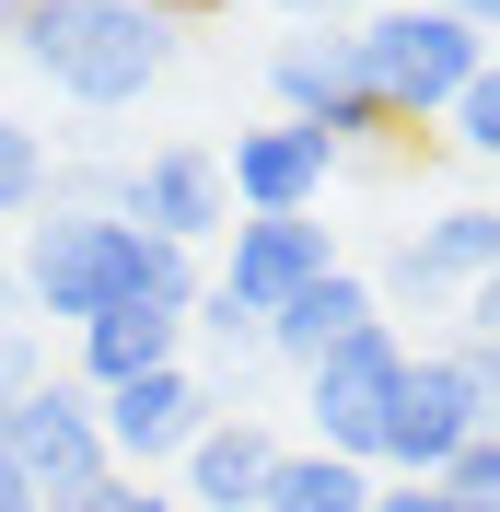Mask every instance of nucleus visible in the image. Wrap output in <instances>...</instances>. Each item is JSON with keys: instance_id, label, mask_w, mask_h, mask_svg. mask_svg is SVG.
<instances>
[{"instance_id": "nucleus-1", "label": "nucleus", "mask_w": 500, "mask_h": 512, "mask_svg": "<svg viewBox=\"0 0 500 512\" xmlns=\"http://www.w3.org/2000/svg\"><path fill=\"white\" fill-rule=\"evenodd\" d=\"M12 280H24V315L70 326V338L94 315H117V303H163V315H198V303H210L198 245H163V233H140L128 210H35Z\"/></svg>"}, {"instance_id": "nucleus-2", "label": "nucleus", "mask_w": 500, "mask_h": 512, "mask_svg": "<svg viewBox=\"0 0 500 512\" xmlns=\"http://www.w3.org/2000/svg\"><path fill=\"white\" fill-rule=\"evenodd\" d=\"M175 12H152V0H35L24 12V70L47 82L59 105H82V117H117V105H140L175 70Z\"/></svg>"}, {"instance_id": "nucleus-3", "label": "nucleus", "mask_w": 500, "mask_h": 512, "mask_svg": "<svg viewBox=\"0 0 500 512\" xmlns=\"http://www.w3.org/2000/svg\"><path fill=\"white\" fill-rule=\"evenodd\" d=\"M349 70L373 82V105L396 128H431V117H454V94L489 70V35H466L454 12H419V0H373V12L349 24Z\"/></svg>"}, {"instance_id": "nucleus-4", "label": "nucleus", "mask_w": 500, "mask_h": 512, "mask_svg": "<svg viewBox=\"0 0 500 512\" xmlns=\"http://www.w3.org/2000/svg\"><path fill=\"white\" fill-rule=\"evenodd\" d=\"M396 396H407V338L396 326H361L349 350H326L303 373V419H314V454H349L384 478V431H396Z\"/></svg>"}, {"instance_id": "nucleus-5", "label": "nucleus", "mask_w": 500, "mask_h": 512, "mask_svg": "<svg viewBox=\"0 0 500 512\" xmlns=\"http://www.w3.org/2000/svg\"><path fill=\"white\" fill-rule=\"evenodd\" d=\"M326 268H338V233L314 222V210H303V222H233V245H221L210 303H198V315H233V326H256V338H268V315H280V303H303Z\"/></svg>"}, {"instance_id": "nucleus-6", "label": "nucleus", "mask_w": 500, "mask_h": 512, "mask_svg": "<svg viewBox=\"0 0 500 512\" xmlns=\"http://www.w3.org/2000/svg\"><path fill=\"white\" fill-rule=\"evenodd\" d=\"M268 94H280V117L314 128L326 152H373V140H396V117L373 105V82L349 70V35H280V47H268Z\"/></svg>"}, {"instance_id": "nucleus-7", "label": "nucleus", "mask_w": 500, "mask_h": 512, "mask_svg": "<svg viewBox=\"0 0 500 512\" xmlns=\"http://www.w3.org/2000/svg\"><path fill=\"white\" fill-rule=\"evenodd\" d=\"M477 431H489V396H477L466 350H407V396H396V431H384V478H442Z\"/></svg>"}, {"instance_id": "nucleus-8", "label": "nucleus", "mask_w": 500, "mask_h": 512, "mask_svg": "<svg viewBox=\"0 0 500 512\" xmlns=\"http://www.w3.org/2000/svg\"><path fill=\"white\" fill-rule=\"evenodd\" d=\"M0 454L35 478V501H70V489H94V478H117L105 466V419H94V384H70V373H47L24 396V408L0 419Z\"/></svg>"}, {"instance_id": "nucleus-9", "label": "nucleus", "mask_w": 500, "mask_h": 512, "mask_svg": "<svg viewBox=\"0 0 500 512\" xmlns=\"http://www.w3.org/2000/svg\"><path fill=\"white\" fill-rule=\"evenodd\" d=\"M94 419H105V466H117V478H152V466H187V443L221 419V396L187 373V361H163V373L94 396Z\"/></svg>"}, {"instance_id": "nucleus-10", "label": "nucleus", "mask_w": 500, "mask_h": 512, "mask_svg": "<svg viewBox=\"0 0 500 512\" xmlns=\"http://www.w3.org/2000/svg\"><path fill=\"white\" fill-rule=\"evenodd\" d=\"M117 210L140 233H163V245H210V233H233V187H221V152L210 140H163V152H140L117 175Z\"/></svg>"}, {"instance_id": "nucleus-11", "label": "nucleus", "mask_w": 500, "mask_h": 512, "mask_svg": "<svg viewBox=\"0 0 500 512\" xmlns=\"http://www.w3.org/2000/svg\"><path fill=\"white\" fill-rule=\"evenodd\" d=\"M326 175H338V152H326L314 128H291V117L245 128V140L221 152V187H233V210H245V222H303L314 198H326Z\"/></svg>"}, {"instance_id": "nucleus-12", "label": "nucleus", "mask_w": 500, "mask_h": 512, "mask_svg": "<svg viewBox=\"0 0 500 512\" xmlns=\"http://www.w3.org/2000/svg\"><path fill=\"white\" fill-rule=\"evenodd\" d=\"M280 454H291L280 431H256L245 408H221L210 431L187 443V489H175V501H187V512H256L268 478H280Z\"/></svg>"}, {"instance_id": "nucleus-13", "label": "nucleus", "mask_w": 500, "mask_h": 512, "mask_svg": "<svg viewBox=\"0 0 500 512\" xmlns=\"http://www.w3.org/2000/svg\"><path fill=\"white\" fill-rule=\"evenodd\" d=\"M361 326H384V303H373V280H361V268L338 256V268H326V280H314L303 303H280V315H268V361L314 373V361H326V350H349Z\"/></svg>"}, {"instance_id": "nucleus-14", "label": "nucleus", "mask_w": 500, "mask_h": 512, "mask_svg": "<svg viewBox=\"0 0 500 512\" xmlns=\"http://www.w3.org/2000/svg\"><path fill=\"white\" fill-rule=\"evenodd\" d=\"M163 361H187V315H163V303H117V315L82 326V361H70V384L117 396V384L163 373Z\"/></svg>"}, {"instance_id": "nucleus-15", "label": "nucleus", "mask_w": 500, "mask_h": 512, "mask_svg": "<svg viewBox=\"0 0 500 512\" xmlns=\"http://www.w3.org/2000/svg\"><path fill=\"white\" fill-rule=\"evenodd\" d=\"M256 512H373V466H349V454H280V478Z\"/></svg>"}, {"instance_id": "nucleus-16", "label": "nucleus", "mask_w": 500, "mask_h": 512, "mask_svg": "<svg viewBox=\"0 0 500 512\" xmlns=\"http://www.w3.org/2000/svg\"><path fill=\"white\" fill-rule=\"evenodd\" d=\"M419 256H431L454 291L500 280V210H442V222H419Z\"/></svg>"}, {"instance_id": "nucleus-17", "label": "nucleus", "mask_w": 500, "mask_h": 512, "mask_svg": "<svg viewBox=\"0 0 500 512\" xmlns=\"http://www.w3.org/2000/svg\"><path fill=\"white\" fill-rule=\"evenodd\" d=\"M35 210H47V140L0 117V222H35Z\"/></svg>"}, {"instance_id": "nucleus-18", "label": "nucleus", "mask_w": 500, "mask_h": 512, "mask_svg": "<svg viewBox=\"0 0 500 512\" xmlns=\"http://www.w3.org/2000/svg\"><path fill=\"white\" fill-rule=\"evenodd\" d=\"M431 489H442L454 512H500V431H477V443L454 454V466H442Z\"/></svg>"}, {"instance_id": "nucleus-19", "label": "nucleus", "mask_w": 500, "mask_h": 512, "mask_svg": "<svg viewBox=\"0 0 500 512\" xmlns=\"http://www.w3.org/2000/svg\"><path fill=\"white\" fill-rule=\"evenodd\" d=\"M442 128H454V152H477V163H500V59L477 70L466 94H454V117H442Z\"/></svg>"}, {"instance_id": "nucleus-20", "label": "nucleus", "mask_w": 500, "mask_h": 512, "mask_svg": "<svg viewBox=\"0 0 500 512\" xmlns=\"http://www.w3.org/2000/svg\"><path fill=\"white\" fill-rule=\"evenodd\" d=\"M35 384H47V350H35V326H0V419L24 408Z\"/></svg>"}, {"instance_id": "nucleus-21", "label": "nucleus", "mask_w": 500, "mask_h": 512, "mask_svg": "<svg viewBox=\"0 0 500 512\" xmlns=\"http://www.w3.org/2000/svg\"><path fill=\"white\" fill-rule=\"evenodd\" d=\"M454 315H466V350H500V280H477Z\"/></svg>"}, {"instance_id": "nucleus-22", "label": "nucleus", "mask_w": 500, "mask_h": 512, "mask_svg": "<svg viewBox=\"0 0 500 512\" xmlns=\"http://www.w3.org/2000/svg\"><path fill=\"white\" fill-rule=\"evenodd\" d=\"M373 512H454L431 478H373Z\"/></svg>"}, {"instance_id": "nucleus-23", "label": "nucleus", "mask_w": 500, "mask_h": 512, "mask_svg": "<svg viewBox=\"0 0 500 512\" xmlns=\"http://www.w3.org/2000/svg\"><path fill=\"white\" fill-rule=\"evenodd\" d=\"M280 12H303V35H349L373 0H280Z\"/></svg>"}, {"instance_id": "nucleus-24", "label": "nucleus", "mask_w": 500, "mask_h": 512, "mask_svg": "<svg viewBox=\"0 0 500 512\" xmlns=\"http://www.w3.org/2000/svg\"><path fill=\"white\" fill-rule=\"evenodd\" d=\"M47 512H128V478H94V489H70V501H47Z\"/></svg>"}, {"instance_id": "nucleus-25", "label": "nucleus", "mask_w": 500, "mask_h": 512, "mask_svg": "<svg viewBox=\"0 0 500 512\" xmlns=\"http://www.w3.org/2000/svg\"><path fill=\"white\" fill-rule=\"evenodd\" d=\"M419 12H454L466 35H500V0H419Z\"/></svg>"}, {"instance_id": "nucleus-26", "label": "nucleus", "mask_w": 500, "mask_h": 512, "mask_svg": "<svg viewBox=\"0 0 500 512\" xmlns=\"http://www.w3.org/2000/svg\"><path fill=\"white\" fill-rule=\"evenodd\" d=\"M466 350V338H454ZM466 373H477V396H489V431H500V350H466Z\"/></svg>"}, {"instance_id": "nucleus-27", "label": "nucleus", "mask_w": 500, "mask_h": 512, "mask_svg": "<svg viewBox=\"0 0 500 512\" xmlns=\"http://www.w3.org/2000/svg\"><path fill=\"white\" fill-rule=\"evenodd\" d=\"M0 512H47V501H35V478L12 466V454H0Z\"/></svg>"}, {"instance_id": "nucleus-28", "label": "nucleus", "mask_w": 500, "mask_h": 512, "mask_svg": "<svg viewBox=\"0 0 500 512\" xmlns=\"http://www.w3.org/2000/svg\"><path fill=\"white\" fill-rule=\"evenodd\" d=\"M0 326H24V280H12V268H0Z\"/></svg>"}, {"instance_id": "nucleus-29", "label": "nucleus", "mask_w": 500, "mask_h": 512, "mask_svg": "<svg viewBox=\"0 0 500 512\" xmlns=\"http://www.w3.org/2000/svg\"><path fill=\"white\" fill-rule=\"evenodd\" d=\"M128 512H187V501H163V489H140V478H128Z\"/></svg>"}, {"instance_id": "nucleus-30", "label": "nucleus", "mask_w": 500, "mask_h": 512, "mask_svg": "<svg viewBox=\"0 0 500 512\" xmlns=\"http://www.w3.org/2000/svg\"><path fill=\"white\" fill-rule=\"evenodd\" d=\"M24 12H35V0H0V47H12V35H24Z\"/></svg>"}]
</instances>
